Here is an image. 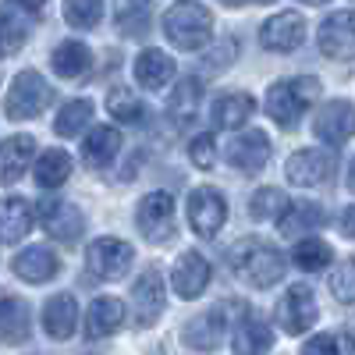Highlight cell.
Instances as JSON below:
<instances>
[{
  "instance_id": "6da1fadb",
  "label": "cell",
  "mask_w": 355,
  "mask_h": 355,
  "mask_svg": "<svg viewBox=\"0 0 355 355\" xmlns=\"http://www.w3.org/2000/svg\"><path fill=\"white\" fill-rule=\"evenodd\" d=\"M231 266L249 288H274L284 277V256L259 239H242L231 249Z\"/></svg>"
},
{
  "instance_id": "7a4b0ae2",
  "label": "cell",
  "mask_w": 355,
  "mask_h": 355,
  "mask_svg": "<svg viewBox=\"0 0 355 355\" xmlns=\"http://www.w3.org/2000/svg\"><path fill=\"white\" fill-rule=\"evenodd\" d=\"M164 33L178 50H202L214 36V18L196 0H178L164 15Z\"/></svg>"
},
{
  "instance_id": "3957f363",
  "label": "cell",
  "mask_w": 355,
  "mask_h": 355,
  "mask_svg": "<svg viewBox=\"0 0 355 355\" xmlns=\"http://www.w3.org/2000/svg\"><path fill=\"white\" fill-rule=\"evenodd\" d=\"M316 96H320V82L313 75L277 82V85L266 89V114H270L281 128H291V125H299V117L306 114V107L316 103Z\"/></svg>"
},
{
  "instance_id": "277c9868",
  "label": "cell",
  "mask_w": 355,
  "mask_h": 355,
  "mask_svg": "<svg viewBox=\"0 0 355 355\" xmlns=\"http://www.w3.org/2000/svg\"><path fill=\"white\" fill-rule=\"evenodd\" d=\"M50 100H53V89L40 71H18L4 96V114L11 121H28V117H40Z\"/></svg>"
},
{
  "instance_id": "5b68a950",
  "label": "cell",
  "mask_w": 355,
  "mask_h": 355,
  "mask_svg": "<svg viewBox=\"0 0 355 355\" xmlns=\"http://www.w3.org/2000/svg\"><path fill=\"white\" fill-rule=\"evenodd\" d=\"M135 224H139V234H142L146 242H153V245L171 242L174 231H178L171 192H150V196H142L139 210H135Z\"/></svg>"
},
{
  "instance_id": "8992f818",
  "label": "cell",
  "mask_w": 355,
  "mask_h": 355,
  "mask_svg": "<svg viewBox=\"0 0 355 355\" xmlns=\"http://www.w3.org/2000/svg\"><path fill=\"white\" fill-rule=\"evenodd\" d=\"M40 21V8L28 0H8L0 8V57H11L25 46V40L33 36V28Z\"/></svg>"
},
{
  "instance_id": "52a82bcc",
  "label": "cell",
  "mask_w": 355,
  "mask_h": 355,
  "mask_svg": "<svg viewBox=\"0 0 355 355\" xmlns=\"http://www.w3.org/2000/svg\"><path fill=\"white\" fill-rule=\"evenodd\" d=\"M320 309H316V299H313V288L309 284H291L284 291V299L277 302V323L284 334H306L313 331Z\"/></svg>"
},
{
  "instance_id": "ba28073f",
  "label": "cell",
  "mask_w": 355,
  "mask_h": 355,
  "mask_svg": "<svg viewBox=\"0 0 355 355\" xmlns=\"http://www.w3.org/2000/svg\"><path fill=\"white\" fill-rule=\"evenodd\" d=\"M135 263V249L121 239H96L89 245V270L96 281H117Z\"/></svg>"
},
{
  "instance_id": "9c48e42d",
  "label": "cell",
  "mask_w": 355,
  "mask_h": 355,
  "mask_svg": "<svg viewBox=\"0 0 355 355\" xmlns=\"http://www.w3.org/2000/svg\"><path fill=\"white\" fill-rule=\"evenodd\" d=\"M227 220V202L217 189H192L189 196V224L199 239H214Z\"/></svg>"
},
{
  "instance_id": "30bf717a",
  "label": "cell",
  "mask_w": 355,
  "mask_h": 355,
  "mask_svg": "<svg viewBox=\"0 0 355 355\" xmlns=\"http://www.w3.org/2000/svg\"><path fill=\"white\" fill-rule=\"evenodd\" d=\"M284 174H288L291 185L316 189V185H323V182H331V178H334V157L323 153V150H299V153L288 157Z\"/></svg>"
},
{
  "instance_id": "8fae6325",
  "label": "cell",
  "mask_w": 355,
  "mask_h": 355,
  "mask_svg": "<svg viewBox=\"0 0 355 355\" xmlns=\"http://www.w3.org/2000/svg\"><path fill=\"white\" fill-rule=\"evenodd\" d=\"M320 50L331 61H352L355 57V11H334L320 25Z\"/></svg>"
},
{
  "instance_id": "7c38bea8",
  "label": "cell",
  "mask_w": 355,
  "mask_h": 355,
  "mask_svg": "<svg viewBox=\"0 0 355 355\" xmlns=\"http://www.w3.org/2000/svg\"><path fill=\"white\" fill-rule=\"evenodd\" d=\"M40 220L46 227L50 239L57 242H78L82 231H85V217L75 202H64V199H46L40 206Z\"/></svg>"
},
{
  "instance_id": "4fadbf2b",
  "label": "cell",
  "mask_w": 355,
  "mask_h": 355,
  "mask_svg": "<svg viewBox=\"0 0 355 355\" xmlns=\"http://www.w3.org/2000/svg\"><path fill=\"white\" fill-rule=\"evenodd\" d=\"M259 40H263L266 50H274V53L299 50L302 40H306V18L295 15V11H281L274 18H266V25L259 28Z\"/></svg>"
},
{
  "instance_id": "5bb4252c",
  "label": "cell",
  "mask_w": 355,
  "mask_h": 355,
  "mask_svg": "<svg viewBox=\"0 0 355 355\" xmlns=\"http://www.w3.org/2000/svg\"><path fill=\"white\" fill-rule=\"evenodd\" d=\"M164 302H167V288H164L160 270H146L132 288V313H135L139 327H150V323L164 313Z\"/></svg>"
},
{
  "instance_id": "9a60e30c",
  "label": "cell",
  "mask_w": 355,
  "mask_h": 355,
  "mask_svg": "<svg viewBox=\"0 0 355 355\" xmlns=\"http://www.w3.org/2000/svg\"><path fill=\"white\" fill-rule=\"evenodd\" d=\"M316 135L327 146H345L355 135V107L348 100H331L316 114Z\"/></svg>"
},
{
  "instance_id": "2e32d148",
  "label": "cell",
  "mask_w": 355,
  "mask_h": 355,
  "mask_svg": "<svg viewBox=\"0 0 355 355\" xmlns=\"http://www.w3.org/2000/svg\"><path fill=\"white\" fill-rule=\"evenodd\" d=\"M224 309H227V306L192 316V320L185 323V331H182V341H185L192 352H214V348H220L224 331H231L227 320H224Z\"/></svg>"
},
{
  "instance_id": "e0dca14e",
  "label": "cell",
  "mask_w": 355,
  "mask_h": 355,
  "mask_svg": "<svg viewBox=\"0 0 355 355\" xmlns=\"http://www.w3.org/2000/svg\"><path fill=\"white\" fill-rule=\"evenodd\" d=\"M270 139H266V132H242L239 139L231 142V167L234 171H242V174H256L266 167V160H270Z\"/></svg>"
},
{
  "instance_id": "ac0fdd59",
  "label": "cell",
  "mask_w": 355,
  "mask_h": 355,
  "mask_svg": "<svg viewBox=\"0 0 355 355\" xmlns=\"http://www.w3.org/2000/svg\"><path fill=\"white\" fill-rule=\"evenodd\" d=\"M210 284V263H206L199 252H182L174 263V291L182 295V299H199Z\"/></svg>"
},
{
  "instance_id": "d6986e66",
  "label": "cell",
  "mask_w": 355,
  "mask_h": 355,
  "mask_svg": "<svg viewBox=\"0 0 355 355\" xmlns=\"http://www.w3.org/2000/svg\"><path fill=\"white\" fill-rule=\"evenodd\" d=\"M231 348L234 355H266L274 348V331L270 323L245 313L239 323H234V338H231Z\"/></svg>"
},
{
  "instance_id": "ffe728a7",
  "label": "cell",
  "mask_w": 355,
  "mask_h": 355,
  "mask_svg": "<svg viewBox=\"0 0 355 355\" xmlns=\"http://www.w3.org/2000/svg\"><path fill=\"white\" fill-rule=\"evenodd\" d=\"M78 327V302H75V295L61 291V295H53V299L43 306V331L53 338V341H68Z\"/></svg>"
},
{
  "instance_id": "44dd1931",
  "label": "cell",
  "mask_w": 355,
  "mask_h": 355,
  "mask_svg": "<svg viewBox=\"0 0 355 355\" xmlns=\"http://www.w3.org/2000/svg\"><path fill=\"white\" fill-rule=\"evenodd\" d=\"M36 160V139L33 135H15L0 146V185H15Z\"/></svg>"
},
{
  "instance_id": "7402d4cb",
  "label": "cell",
  "mask_w": 355,
  "mask_h": 355,
  "mask_svg": "<svg viewBox=\"0 0 355 355\" xmlns=\"http://www.w3.org/2000/svg\"><path fill=\"white\" fill-rule=\"evenodd\" d=\"M33 231V206L28 199L8 196L0 199V245H15Z\"/></svg>"
},
{
  "instance_id": "603a6c76",
  "label": "cell",
  "mask_w": 355,
  "mask_h": 355,
  "mask_svg": "<svg viewBox=\"0 0 355 355\" xmlns=\"http://www.w3.org/2000/svg\"><path fill=\"white\" fill-rule=\"evenodd\" d=\"M57 270H61V263H57V256L43 245H33L15 256V274L25 281V284H46L57 277Z\"/></svg>"
},
{
  "instance_id": "cb8c5ba5",
  "label": "cell",
  "mask_w": 355,
  "mask_h": 355,
  "mask_svg": "<svg viewBox=\"0 0 355 355\" xmlns=\"http://www.w3.org/2000/svg\"><path fill=\"white\" fill-rule=\"evenodd\" d=\"M277 227L284 239H306L309 231L323 227V210L316 202H306V199H295L284 206V214L277 217Z\"/></svg>"
},
{
  "instance_id": "d4e9b609",
  "label": "cell",
  "mask_w": 355,
  "mask_h": 355,
  "mask_svg": "<svg viewBox=\"0 0 355 355\" xmlns=\"http://www.w3.org/2000/svg\"><path fill=\"white\" fill-rule=\"evenodd\" d=\"M252 110H256V103H252L249 93H227V96H220V100L214 103V110H210V125H214L217 132H234L239 125L249 121Z\"/></svg>"
},
{
  "instance_id": "484cf974",
  "label": "cell",
  "mask_w": 355,
  "mask_h": 355,
  "mask_svg": "<svg viewBox=\"0 0 355 355\" xmlns=\"http://www.w3.org/2000/svg\"><path fill=\"white\" fill-rule=\"evenodd\" d=\"M50 64H53V71L61 78L78 82V78L89 75V68H93V50H89L85 43H78V40H68V43H61L53 50Z\"/></svg>"
},
{
  "instance_id": "4316f807",
  "label": "cell",
  "mask_w": 355,
  "mask_h": 355,
  "mask_svg": "<svg viewBox=\"0 0 355 355\" xmlns=\"http://www.w3.org/2000/svg\"><path fill=\"white\" fill-rule=\"evenodd\" d=\"M121 323H125V302L114 299V295H100V299L89 306V316H85L89 338H110Z\"/></svg>"
},
{
  "instance_id": "83f0119b",
  "label": "cell",
  "mask_w": 355,
  "mask_h": 355,
  "mask_svg": "<svg viewBox=\"0 0 355 355\" xmlns=\"http://www.w3.org/2000/svg\"><path fill=\"white\" fill-rule=\"evenodd\" d=\"M178 75V68H174V61L164 53V50H142L139 53V61H135V82L142 85V89H164L171 78Z\"/></svg>"
},
{
  "instance_id": "f1b7e54d",
  "label": "cell",
  "mask_w": 355,
  "mask_h": 355,
  "mask_svg": "<svg viewBox=\"0 0 355 355\" xmlns=\"http://www.w3.org/2000/svg\"><path fill=\"white\" fill-rule=\"evenodd\" d=\"M0 341L4 345H25L28 341V306L15 295L0 299Z\"/></svg>"
},
{
  "instance_id": "f546056e",
  "label": "cell",
  "mask_w": 355,
  "mask_h": 355,
  "mask_svg": "<svg viewBox=\"0 0 355 355\" xmlns=\"http://www.w3.org/2000/svg\"><path fill=\"white\" fill-rule=\"evenodd\" d=\"M117 150H121V132L110 125H96L82 142V157L89 160V167H107L117 157Z\"/></svg>"
},
{
  "instance_id": "4dcf8cb0",
  "label": "cell",
  "mask_w": 355,
  "mask_h": 355,
  "mask_svg": "<svg viewBox=\"0 0 355 355\" xmlns=\"http://www.w3.org/2000/svg\"><path fill=\"white\" fill-rule=\"evenodd\" d=\"M114 18L125 36L139 40L150 28V0H114Z\"/></svg>"
},
{
  "instance_id": "1f68e13d",
  "label": "cell",
  "mask_w": 355,
  "mask_h": 355,
  "mask_svg": "<svg viewBox=\"0 0 355 355\" xmlns=\"http://www.w3.org/2000/svg\"><path fill=\"white\" fill-rule=\"evenodd\" d=\"M71 174V157L64 150H46L36 160V182L43 189H61Z\"/></svg>"
},
{
  "instance_id": "d6a6232c",
  "label": "cell",
  "mask_w": 355,
  "mask_h": 355,
  "mask_svg": "<svg viewBox=\"0 0 355 355\" xmlns=\"http://www.w3.org/2000/svg\"><path fill=\"white\" fill-rule=\"evenodd\" d=\"M199 103H202V78L185 75L182 82H178V89L171 93V117L174 121H189V117L199 110Z\"/></svg>"
},
{
  "instance_id": "836d02e7",
  "label": "cell",
  "mask_w": 355,
  "mask_h": 355,
  "mask_svg": "<svg viewBox=\"0 0 355 355\" xmlns=\"http://www.w3.org/2000/svg\"><path fill=\"white\" fill-rule=\"evenodd\" d=\"M89 121H93V103H89V100H68L61 110H57L53 132H57V135H64V139H71V135L85 132Z\"/></svg>"
},
{
  "instance_id": "e575fe53",
  "label": "cell",
  "mask_w": 355,
  "mask_h": 355,
  "mask_svg": "<svg viewBox=\"0 0 355 355\" xmlns=\"http://www.w3.org/2000/svg\"><path fill=\"white\" fill-rule=\"evenodd\" d=\"M103 15V0H64V21L71 28H96Z\"/></svg>"
},
{
  "instance_id": "d590c367",
  "label": "cell",
  "mask_w": 355,
  "mask_h": 355,
  "mask_svg": "<svg viewBox=\"0 0 355 355\" xmlns=\"http://www.w3.org/2000/svg\"><path fill=\"white\" fill-rule=\"evenodd\" d=\"M334 259L331 245L320 242V239H299V245H295V263L302 266V270H323Z\"/></svg>"
},
{
  "instance_id": "8d00e7d4",
  "label": "cell",
  "mask_w": 355,
  "mask_h": 355,
  "mask_svg": "<svg viewBox=\"0 0 355 355\" xmlns=\"http://www.w3.org/2000/svg\"><path fill=\"white\" fill-rule=\"evenodd\" d=\"M284 206H288V199H284V192L281 189H256V196H252V202H249V217L252 220H266V217H281L284 214Z\"/></svg>"
},
{
  "instance_id": "74e56055",
  "label": "cell",
  "mask_w": 355,
  "mask_h": 355,
  "mask_svg": "<svg viewBox=\"0 0 355 355\" xmlns=\"http://www.w3.org/2000/svg\"><path fill=\"white\" fill-rule=\"evenodd\" d=\"M107 110L117 117V121H139V117H142L139 96L132 93V89H125V85H114L107 93Z\"/></svg>"
},
{
  "instance_id": "f35d334b",
  "label": "cell",
  "mask_w": 355,
  "mask_h": 355,
  "mask_svg": "<svg viewBox=\"0 0 355 355\" xmlns=\"http://www.w3.org/2000/svg\"><path fill=\"white\" fill-rule=\"evenodd\" d=\"M331 295L338 302H355V259L341 263L331 274Z\"/></svg>"
},
{
  "instance_id": "ab89813d",
  "label": "cell",
  "mask_w": 355,
  "mask_h": 355,
  "mask_svg": "<svg viewBox=\"0 0 355 355\" xmlns=\"http://www.w3.org/2000/svg\"><path fill=\"white\" fill-rule=\"evenodd\" d=\"M189 160L196 164V167H214L217 164V150H214V139L210 135H196L192 142H189Z\"/></svg>"
},
{
  "instance_id": "60d3db41",
  "label": "cell",
  "mask_w": 355,
  "mask_h": 355,
  "mask_svg": "<svg viewBox=\"0 0 355 355\" xmlns=\"http://www.w3.org/2000/svg\"><path fill=\"white\" fill-rule=\"evenodd\" d=\"M231 61H234V40H224V43H217V50H210V53L202 57V71L217 75V71H224Z\"/></svg>"
},
{
  "instance_id": "b9f144b4",
  "label": "cell",
  "mask_w": 355,
  "mask_h": 355,
  "mask_svg": "<svg viewBox=\"0 0 355 355\" xmlns=\"http://www.w3.org/2000/svg\"><path fill=\"white\" fill-rule=\"evenodd\" d=\"M302 355H341V352H338V338H334V334H316V338L306 341Z\"/></svg>"
},
{
  "instance_id": "7bdbcfd3",
  "label": "cell",
  "mask_w": 355,
  "mask_h": 355,
  "mask_svg": "<svg viewBox=\"0 0 355 355\" xmlns=\"http://www.w3.org/2000/svg\"><path fill=\"white\" fill-rule=\"evenodd\" d=\"M341 234H348V239H355V206H348V210L341 214Z\"/></svg>"
},
{
  "instance_id": "ee69618b",
  "label": "cell",
  "mask_w": 355,
  "mask_h": 355,
  "mask_svg": "<svg viewBox=\"0 0 355 355\" xmlns=\"http://www.w3.org/2000/svg\"><path fill=\"white\" fill-rule=\"evenodd\" d=\"M220 4H227V8H242V4H249V0H220Z\"/></svg>"
},
{
  "instance_id": "f6af8a7d",
  "label": "cell",
  "mask_w": 355,
  "mask_h": 355,
  "mask_svg": "<svg viewBox=\"0 0 355 355\" xmlns=\"http://www.w3.org/2000/svg\"><path fill=\"white\" fill-rule=\"evenodd\" d=\"M348 185H352V192H355V164H352V171H348Z\"/></svg>"
},
{
  "instance_id": "bcb514c9",
  "label": "cell",
  "mask_w": 355,
  "mask_h": 355,
  "mask_svg": "<svg viewBox=\"0 0 355 355\" xmlns=\"http://www.w3.org/2000/svg\"><path fill=\"white\" fill-rule=\"evenodd\" d=\"M302 4H313V8H320V4H327V0H302Z\"/></svg>"
},
{
  "instance_id": "7dc6e473",
  "label": "cell",
  "mask_w": 355,
  "mask_h": 355,
  "mask_svg": "<svg viewBox=\"0 0 355 355\" xmlns=\"http://www.w3.org/2000/svg\"><path fill=\"white\" fill-rule=\"evenodd\" d=\"M28 4H36V8H40V4H46V0H28Z\"/></svg>"
},
{
  "instance_id": "c3c4849f",
  "label": "cell",
  "mask_w": 355,
  "mask_h": 355,
  "mask_svg": "<svg viewBox=\"0 0 355 355\" xmlns=\"http://www.w3.org/2000/svg\"><path fill=\"white\" fill-rule=\"evenodd\" d=\"M153 355H167V352H164V345H160V348H157V352H153Z\"/></svg>"
},
{
  "instance_id": "681fc988",
  "label": "cell",
  "mask_w": 355,
  "mask_h": 355,
  "mask_svg": "<svg viewBox=\"0 0 355 355\" xmlns=\"http://www.w3.org/2000/svg\"><path fill=\"white\" fill-rule=\"evenodd\" d=\"M259 4H274V0H259Z\"/></svg>"
}]
</instances>
